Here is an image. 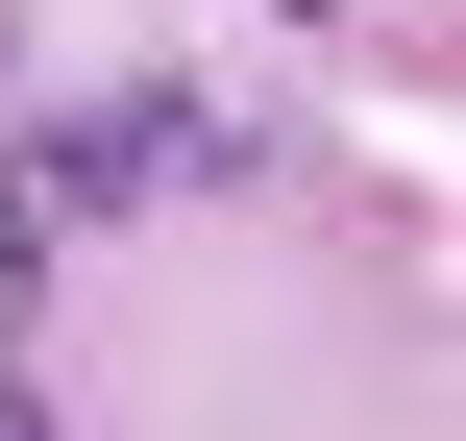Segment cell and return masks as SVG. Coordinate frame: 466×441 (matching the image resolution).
Instances as JSON below:
<instances>
[{
  "label": "cell",
  "instance_id": "6da1fadb",
  "mask_svg": "<svg viewBox=\"0 0 466 441\" xmlns=\"http://www.w3.org/2000/svg\"><path fill=\"white\" fill-rule=\"evenodd\" d=\"M25 221H147V196H246V123L221 98H74V123H25V172H0Z\"/></svg>",
  "mask_w": 466,
  "mask_h": 441
},
{
  "label": "cell",
  "instance_id": "7a4b0ae2",
  "mask_svg": "<svg viewBox=\"0 0 466 441\" xmlns=\"http://www.w3.org/2000/svg\"><path fill=\"white\" fill-rule=\"evenodd\" d=\"M25 319H49V221L0 196V344H25Z\"/></svg>",
  "mask_w": 466,
  "mask_h": 441
},
{
  "label": "cell",
  "instance_id": "3957f363",
  "mask_svg": "<svg viewBox=\"0 0 466 441\" xmlns=\"http://www.w3.org/2000/svg\"><path fill=\"white\" fill-rule=\"evenodd\" d=\"M0 441H74V417H49V393H25V344H0Z\"/></svg>",
  "mask_w": 466,
  "mask_h": 441
}]
</instances>
